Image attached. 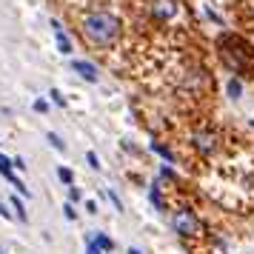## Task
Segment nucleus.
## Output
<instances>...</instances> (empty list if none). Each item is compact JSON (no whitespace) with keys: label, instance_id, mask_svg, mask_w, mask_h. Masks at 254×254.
I'll list each match as a JSON object with an SVG mask.
<instances>
[{"label":"nucleus","instance_id":"25","mask_svg":"<svg viewBox=\"0 0 254 254\" xmlns=\"http://www.w3.org/2000/svg\"><path fill=\"white\" fill-rule=\"evenodd\" d=\"M128 254H143V252H140V249H128Z\"/></svg>","mask_w":254,"mask_h":254},{"label":"nucleus","instance_id":"21","mask_svg":"<svg viewBox=\"0 0 254 254\" xmlns=\"http://www.w3.org/2000/svg\"><path fill=\"white\" fill-rule=\"evenodd\" d=\"M63 214H66L69 220H77V211H74V203H66V206H63Z\"/></svg>","mask_w":254,"mask_h":254},{"label":"nucleus","instance_id":"23","mask_svg":"<svg viewBox=\"0 0 254 254\" xmlns=\"http://www.w3.org/2000/svg\"><path fill=\"white\" fill-rule=\"evenodd\" d=\"M86 211H89V214H97V203H94V200H86Z\"/></svg>","mask_w":254,"mask_h":254},{"label":"nucleus","instance_id":"13","mask_svg":"<svg viewBox=\"0 0 254 254\" xmlns=\"http://www.w3.org/2000/svg\"><path fill=\"white\" fill-rule=\"evenodd\" d=\"M86 254H106L97 243H94V234H86Z\"/></svg>","mask_w":254,"mask_h":254},{"label":"nucleus","instance_id":"14","mask_svg":"<svg viewBox=\"0 0 254 254\" xmlns=\"http://www.w3.org/2000/svg\"><path fill=\"white\" fill-rule=\"evenodd\" d=\"M240 94H243V83L237 80V77H231V80H229V97H234V100H237Z\"/></svg>","mask_w":254,"mask_h":254},{"label":"nucleus","instance_id":"24","mask_svg":"<svg viewBox=\"0 0 254 254\" xmlns=\"http://www.w3.org/2000/svg\"><path fill=\"white\" fill-rule=\"evenodd\" d=\"M12 166H14V169H26V160H23V157H14Z\"/></svg>","mask_w":254,"mask_h":254},{"label":"nucleus","instance_id":"7","mask_svg":"<svg viewBox=\"0 0 254 254\" xmlns=\"http://www.w3.org/2000/svg\"><path fill=\"white\" fill-rule=\"evenodd\" d=\"M149 200L154 203V208H157V211H166V203H163V194H160V180H154V183H151Z\"/></svg>","mask_w":254,"mask_h":254},{"label":"nucleus","instance_id":"6","mask_svg":"<svg viewBox=\"0 0 254 254\" xmlns=\"http://www.w3.org/2000/svg\"><path fill=\"white\" fill-rule=\"evenodd\" d=\"M52 32H55V40H58V49H60V55H71V52H74V46H71L69 35L63 32V26H60L58 20H52Z\"/></svg>","mask_w":254,"mask_h":254},{"label":"nucleus","instance_id":"18","mask_svg":"<svg viewBox=\"0 0 254 254\" xmlns=\"http://www.w3.org/2000/svg\"><path fill=\"white\" fill-rule=\"evenodd\" d=\"M49 97H52V103H55V106H60V109L66 106V97H63V94H60L58 89H52V92H49Z\"/></svg>","mask_w":254,"mask_h":254},{"label":"nucleus","instance_id":"3","mask_svg":"<svg viewBox=\"0 0 254 254\" xmlns=\"http://www.w3.org/2000/svg\"><path fill=\"white\" fill-rule=\"evenodd\" d=\"M191 146H194L203 157H208V154H214V151L220 149V137L217 131H211V128H197L194 134H191Z\"/></svg>","mask_w":254,"mask_h":254},{"label":"nucleus","instance_id":"12","mask_svg":"<svg viewBox=\"0 0 254 254\" xmlns=\"http://www.w3.org/2000/svg\"><path fill=\"white\" fill-rule=\"evenodd\" d=\"M46 140H49V146H52V149L66 151V143L60 140V134H58V131H46Z\"/></svg>","mask_w":254,"mask_h":254},{"label":"nucleus","instance_id":"16","mask_svg":"<svg viewBox=\"0 0 254 254\" xmlns=\"http://www.w3.org/2000/svg\"><path fill=\"white\" fill-rule=\"evenodd\" d=\"M103 197H106V200H112V206H115L117 211H123V203H120V197H117L115 191H112V189H106V191H103Z\"/></svg>","mask_w":254,"mask_h":254},{"label":"nucleus","instance_id":"9","mask_svg":"<svg viewBox=\"0 0 254 254\" xmlns=\"http://www.w3.org/2000/svg\"><path fill=\"white\" fill-rule=\"evenodd\" d=\"M9 206L14 208V217L20 220V223H29V214H26V206H23V200H17V194L9 200Z\"/></svg>","mask_w":254,"mask_h":254},{"label":"nucleus","instance_id":"22","mask_svg":"<svg viewBox=\"0 0 254 254\" xmlns=\"http://www.w3.org/2000/svg\"><path fill=\"white\" fill-rule=\"evenodd\" d=\"M32 109H35V112H40V115H43V112H46V109H49V103H46V100H35V103H32Z\"/></svg>","mask_w":254,"mask_h":254},{"label":"nucleus","instance_id":"11","mask_svg":"<svg viewBox=\"0 0 254 254\" xmlns=\"http://www.w3.org/2000/svg\"><path fill=\"white\" fill-rule=\"evenodd\" d=\"M58 177L63 186H74V172H71L69 166H58Z\"/></svg>","mask_w":254,"mask_h":254},{"label":"nucleus","instance_id":"8","mask_svg":"<svg viewBox=\"0 0 254 254\" xmlns=\"http://www.w3.org/2000/svg\"><path fill=\"white\" fill-rule=\"evenodd\" d=\"M149 149L154 151V154H160V157H163V163H169V166H172V163H177V160H174V154H172V151L166 149V146H160L157 140H151V143H149Z\"/></svg>","mask_w":254,"mask_h":254},{"label":"nucleus","instance_id":"19","mask_svg":"<svg viewBox=\"0 0 254 254\" xmlns=\"http://www.w3.org/2000/svg\"><path fill=\"white\" fill-rule=\"evenodd\" d=\"M0 217H3V220H14V211H12V206H6L3 200H0Z\"/></svg>","mask_w":254,"mask_h":254},{"label":"nucleus","instance_id":"20","mask_svg":"<svg viewBox=\"0 0 254 254\" xmlns=\"http://www.w3.org/2000/svg\"><path fill=\"white\" fill-rule=\"evenodd\" d=\"M80 189H77V186H69V203H77V200H80Z\"/></svg>","mask_w":254,"mask_h":254},{"label":"nucleus","instance_id":"17","mask_svg":"<svg viewBox=\"0 0 254 254\" xmlns=\"http://www.w3.org/2000/svg\"><path fill=\"white\" fill-rule=\"evenodd\" d=\"M86 163H89V169L100 172V160H97V154H94V151H86Z\"/></svg>","mask_w":254,"mask_h":254},{"label":"nucleus","instance_id":"15","mask_svg":"<svg viewBox=\"0 0 254 254\" xmlns=\"http://www.w3.org/2000/svg\"><path fill=\"white\" fill-rule=\"evenodd\" d=\"M160 180H177V174H174V169L169 166V163L160 166Z\"/></svg>","mask_w":254,"mask_h":254},{"label":"nucleus","instance_id":"4","mask_svg":"<svg viewBox=\"0 0 254 254\" xmlns=\"http://www.w3.org/2000/svg\"><path fill=\"white\" fill-rule=\"evenodd\" d=\"M149 9H151V17H154V20H160V23H166V20L177 17V12H180L177 0H151Z\"/></svg>","mask_w":254,"mask_h":254},{"label":"nucleus","instance_id":"10","mask_svg":"<svg viewBox=\"0 0 254 254\" xmlns=\"http://www.w3.org/2000/svg\"><path fill=\"white\" fill-rule=\"evenodd\" d=\"M94 243H97V246H100V249H103L106 254L115 252V240H112L109 234H103V231H97V234H94Z\"/></svg>","mask_w":254,"mask_h":254},{"label":"nucleus","instance_id":"5","mask_svg":"<svg viewBox=\"0 0 254 254\" xmlns=\"http://www.w3.org/2000/svg\"><path fill=\"white\" fill-rule=\"evenodd\" d=\"M69 69L77 71L83 80H89V83H97V80H100V71H97V66H94V63H89V60H71Z\"/></svg>","mask_w":254,"mask_h":254},{"label":"nucleus","instance_id":"2","mask_svg":"<svg viewBox=\"0 0 254 254\" xmlns=\"http://www.w3.org/2000/svg\"><path fill=\"white\" fill-rule=\"evenodd\" d=\"M172 229L180 237H194V234H200V220L191 208H177L172 214Z\"/></svg>","mask_w":254,"mask_h":254},{"label":"nucleus","instance_id":"26","mask_svg":"<svg viewBox=\"0 0 254 254\" xmlns=\"http://www.w3.org/2000/svg\"><path fill=\"white\" fill-rule=\"evenodd\" d=\"M0 254H6V249H0Z\"/></svg>","mask_w":254,"mask_h":254},{"label":"nucleus","instance_id":"1","mask_svg":"<svg viewBox=\"0 0 254 254\" xmlns=\"http://www.w3.org/2000/svg\"><path fill=\"white\" fill-rule=\"evenodd\" d=\"M80 32L94 49H109L120 37V20L109 12H89L83 17Z\"/></svg>","mask_w":254,"mask_h":254}]
</instances>
